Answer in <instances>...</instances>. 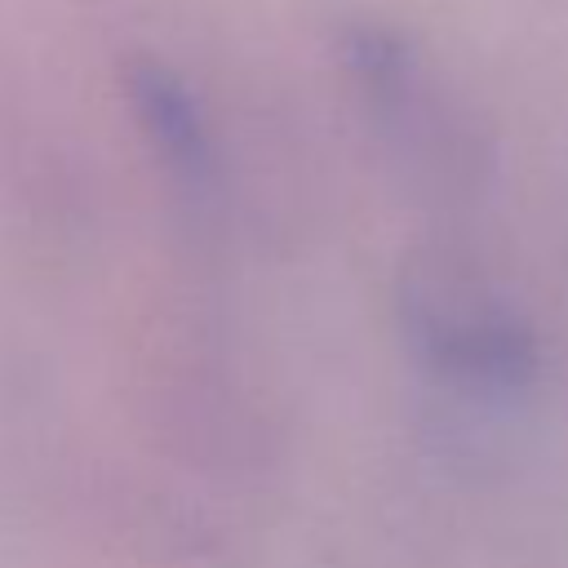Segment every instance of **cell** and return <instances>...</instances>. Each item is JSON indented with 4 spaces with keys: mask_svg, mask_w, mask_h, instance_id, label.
Wrapping results in <instances>:
<instances>
[{
    "mask_svg": "<svg viewBox=\"0 0 568 568\" xmlns=\"http://www.w3.org/2000/svg\"><path fill=\"white\" fill-rule=\"evenodd\" d=\"M422 337L435 346L439 364L453 377H475L493 386H515L519 377L532 373V342L515 320L501 311H479V306H430Z\"/></svg>",
    "mask_w": 568,
    "mask_h": 568,
    "instance_id": "6da1fadb",
    "label": "cell"
},
{
    "mask_svg": "<svg viewBox=\"0 0 568 568\" xmlns=\"http://www.w3.org/2000/svg\"><path fill=\"white\" fill-rule=\"evenodd\" d=\"M129 93H133L138 120H142L151 146L164 155V164L200 186L213 169V151H209V138H204V124H200V111H195L186 84L169 67L142 62L129 75Z\"/></svg>",
    "mask_w": 568,
    "mask_h": 568,
    "instance_id": "7a4b0ae2",
    "label": "cell"
}]
</instances>
